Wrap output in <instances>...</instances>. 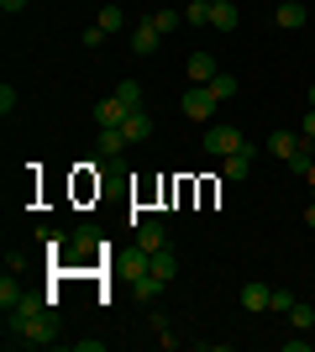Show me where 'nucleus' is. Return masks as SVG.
Returning a JSON list of instances; mask_svg holds the SVG:
<instances>
[{
    "label": "nucleus",
    "mask_w": 315,
    "mask_h": 352,
    "mask_svg": "<svg viewBox=\"0 0 315 352\" xmlns=\"http://www.w3.org/2000/svg\"><path fill=\"white\" fill-rule=\"evenodd\" d=\"M305 184H310V190H315V163H310V168H305Z\"/></svg>",
    "instance_id": "c756f323"
},
{
    "label": "nucleus",
    "mask_w": 315,
    "mask_h": 352,
    "mask_svg": "<svg viewBox=\"0 0 315 352\" xmlns=\"http://www.w3.org/2000/svg\"><path fill=\"white\" fill-rule=\"evenodd\" d=\"M116 100L126 105V111H142V85H137V79H121V85H116Z\"/></svg>",
    "instance_id": "f3484780"
},
{
    "label": "nucleus",
    "mask_w": 315,
    "mask_h": 352,
    "mask_svg": "<svg viewBox=\"0 0 315 352\" xmlns=\"http://www.w3.org/2000/svg\"><path fill=\"white\" fill-rule=\"evenodd\" d=\"M289 321L300 326V331H310V326H315V310L305 305V300H294V305H289Z\"/></svg>",
    "instance_id": "412c9836"
},
{
    "label": "nucleus",
    "mask_w": 315,
    "mask_h": 352,
    "mask_svg": "<svg viewBox=\"0 0 315 352\" xmlns=\"http://www.w3.org/2000/svg\"><path fill=\"white\" fill-rule=\"evenodd\" d=\"M163 294V279L158 274H137V300H158Z\"/></svg>",
    "instance_id": "6ab92c4d"
},
{
    "label": "nucleus",
    "mask_w": 315,
    "mask_h": 352,
    "mask_svg": "<svg viewBox=\"0 0 315 352\" xmlns=\"http://www.w3.org/2000/svg\"><path fill=\"white\" fill-rule=\"evenodd\" d=\"M205 89H210V95H215V100H231V95H237V89H242V85H237V79H231V74H226V69H221V74H215V79H210V85H205Z\"/></svg>",
    "instance_id": "a211bd4d"
},
{
    "label": "nucleus",
    "mask_w": 315,
    "mask_h": 352,
    "mask_svg": "<svg viewBox=\"0 0 315 352\" xmlns=\"http://www.w3.org/2000/svg\"><path fill=\"white\" fill-rule=\"evenodd\" d=\"M121 132H126V142H148V137H152V116H148V111H126Z\"/></svg>",
    "instance_id": "9b49d317"
},
{
    "label": "nucleus",
    "mask_w": 315,
    "mask_h": 352,
    "mask_svg": "<svg viewBox=\"0 0 315 352\" xmlns=\"http://www.w3.org/2000/svg\"><path fill=\"white\" fill-rule=\"evenodd\" d=\"M300 147H305V137H300V132H273V137H268V153H273V158H284V163L294 158Z\"/></svg>",
    "instance_id": "f8f14e48"
},
{
    "label": "nucleus",
    "mask_w": 315,
    "mask_h": 352,
    "mask_svg": "<svg viewBox=\"0 0 315 352\" xmlns=\"http://www.w3.org/2000/svg\"><path fill=\"white\" fill-rule=\"evenodd\" d=\"M105 37H110V32H105V27H84V37H79V43H84V47H100Z\"/></svg>",
    "instance_id": "a878e982"
},
{
    "label": "nucleus",
    "mask_w": 315,
    "mask_h": 352,
    "mask_svg": "<svg viewBox=\"0 0 315 352\" xmlns=\"http://www.w3.org/2000/svg\"><path fill=\"white\" fill-rule=\"evenodd\" d=\"M16 100H21V95H16L11 85H0V111H5V116H11V111H16Z\"/></svg>",
    "instance_id": "bb28decb"
},
{
    "label": "nucleus",
    "mask_w": 315,
    "mask_h": 352,
    "mask_svg": "<svg viewBox=\"0 0 315 352\" xmlns=\"http://www.w3.org/2000/svg\"><path fill=\"white\" fill-rule=\"evenodd\" d=\"M310 111H315V85H310Z\"/></svg>",
    "instance_id": "2f4dec72"
},
{
    "label": "nucleus",
    "mask_w": 315,
    "mask_h": 352,
    "mask_svg": "<svg viewBox=\"0 0 315 352\" xmlns=\"http://www.w3.org/2000/svg\"><path fill=\"white\" fill-rule=\"evenodd\" d=\"M305 21H310V11L300 0H279V27H305Z\"/></svg>",
    "instance_id": "4468645a"
},
{
    "label": "nucleus",
    "mask_w": 315,
    "mask_h": 352,
    "mask_svg": "<svg viewBox=\"0 0 315 352\" xmlns=\"http://www.w3.org/2000/svg\"><path fill=\"white\" fill-rule=\"evenodd\" d=\"M237 21H242V11L231 0H210V27L215 32H237Z\"/></svg>",
    "instance_id": "1a4fd4ad"
},
{
    "label": "nucleus",
    "mask_w": 315,
    "mask_h": 352,
    "mask_svg": "<svg viewBox=\"0 0 315 352\" xmlns=\"http://www.w3.org/2000/svg\"><path fill=\"white\" fill-rule=\"evenodd\" d=\"M95 27H105V32H126V11H121V6H100Z\"/></svg>",
    "instance_id": "dca6fc26"
},
{
    "label": "nucleus",
    "mask_w": 315,
    "mask_h": 352,
    "mask_svg": "<svg viewBox=\"0 0 315 352\" xmlns=\"http://www.w3.org/2000/svg\"><path fill=\"white\" fill-rule=\"evenodd\" d=\"M58 342V316L47 310V294H21L5 310V347H47Z\"/></svg>",
    "instance_id": "f257e3e1"
},
{
    "label": "nucleus",
    "mask_w": 315,
    "mask_h": 352,
    "mask_svg": "<svg viewBox=\"0 0 315 352\" xmlns=\"http://www.w3.org/2000/svg\"><path fill=\"white\" fill-rule=\"evenodd\" d=\"M137 248H142V252H158V248H168L163 221H137Z\"/></svg>",
    "instance_id": "0eeeda50"
},
{
    "label": "nucleus",
    "mask_w": 315,
    "mask_h": 352,
    "mask_svg": "<svg viewBox=\"0 0 315 352\" xmlns=\"http://www.w3.org/2000/svg\"><path fill=\"white\" fill-rule=\"evenodd\" d=\"M95 153H100V158H121V153H126V132H121V126H100V132H95Z\"/></svg>",
    "instance_id": "423d86ee"
},
{
    "label": "nucleus",
    "mask_w": 315,
    "mask_h": 352,
    "mask_svg": "<svg viewBox=\"0 0 315 352\" xmlns=\"http://www.w3.org/2000/svg\"><path fill=\"white\" fill-rule=\"evenodd\" d=\"M310 163H315V153H310V142H305L300 153H294V158H289V168H294V174L305 179V168H310Z\"/></svg>",
    "instance_id": "b1692460"
},
{
    "label": "nucleus",
    "mask_w": 315,
    "mask_h": 352,
    "mask_svg": "<svg viewBox=\"0 0 315 352\" xmlns=\"http://www.w3.org/2000/svg\"><path fill=\"white\" fill-rule=\"evenodd\" d=\"M0 11H5V16H21V11H27V0H0Z\"/></svg>",
    "instance_id": "c85d7f7f"
},
{
    "label": "nucleus",
    "mask_w": 315,
    "mask_h": 352,
    "mask_svg": "<svg viewBox=\"0 0 315 352\" xmlns=\"http://www.w3.org/2000/svg\"><path fill=\"white\" fill-rule=\"evenodd\" d=\"M152 27L163 32V37H168V32H179V11H152Z\"/></svg>",
    "instance_id": "5701e85b"
},
{
    "label": "nucleus",
    "mask_w": 315,
    "mask_h": 352,
    "mask_svg": "<svg viewBox=\"0 0 315 352\" xmlns=\"http://www.w3.org/2000/svg\"><path fill=\"white\" fill-rule=\"evenodd\" d=\"M184 74H189L195 85H210V79L221 74V63H215V58H210V53H205V47H200V53H189V63H184Z\"/></svg>",
    "instance_id": "39448f33"
},
{
    "label": "nucleus",
    "mask_w": 315,
    "mask_h": 352,
    "mask_svg": "<svg viewBox=\"0 0 315 352\" xmlns=\"http://www.w3.org/2000/svg\"><path fill=\"white\" fill-rule=\"evenodd\" d=\"M221 174H226V179H247V174H253V147L226 153V158H221Z\"/></svg>",
    "instance_id": "9d476101"
},
{
    "label": "nucleus",
    "mask_w": 315,
    "mask_h": 352,
    "mask_svg": "<svg viewBox=\"0 0 315 352\" xmlns=\"http://www.w3.org/2000/svg\"><path fill=\"white\" fill-rule=\"evenodd\" d=\"M16 300H21V289L11 284V268H5V279H0V310H11Z\"/></svg>",
    "instance_id": "4be33fe9"
},
{
    "label": "nucleus",
    "mask_w": 315,
    "mask_h": 352,
    "mask_svg": "<svg viewBox=\"0 0 315 352\" xmlns=\"http://www.w3.org/2000/svg\"><path fill=\"white\" fill-rule=\"evenodd\" d=\"M152 274H158V279H174V274H179V258H174V252H168V248H158V252H152Z\"/></svg>",
    "instance_id": "2eb2a0df"
},
{
    "label": "nucleus",
    "mask_w": 315,
    "mask_h": 352,
    "mask_svg": "<svg viewBox=\"0 0 315 352\" xmlns=\"http://www.w3.org/2000/svg\"><path fill=\"white\" fill-rule=\"evenodd\" d=\"M305 226H315V206H310V210H305Z\"/></svg>",
    "instance_id": "7c9ffc66"
},
{
    "label": "nucleus",
    "mask_w": 315,
    "mask_h": 352,
    "mask_svg": "<svg viewBox=\"0 0 315 352\" xmlns=\"http://www.w3.org/2000/svg\"><path fill=\"white\" fill-rule=\"evenodd\" d=\"M300 137H305V142H315V111H305V126H300Z\"/></svg>",
    "instance_id": "cd10ccee"
},
{
    "label": "nucleus",
    "mask_w": 315,
    "mask_h": 352,
    "mask_svg": "<svg viewBox=\"0 0 315 352\" xmlns=\"http://www.w3.org/2000/svg\"><path fill=\"white\" fill-rule=\"evenodd\" d=\"M95 121H100V126H121V121H126V105H121L116 95H110V100H100V105H95Z\"/></svg>",
    "instance_id": "ddd939ff"
},
{
    "label": "nucleus",
    "mask_w": 315,
    "mask_h": 352,
    "mask_svg": "<svg viewBox=\"0 0 315 352\" xmlns=\"http://www.w3.org/2000/svg\"><path fill=\"white\" fill-rule=\"evenodd\" d=\"M158 43H163V32L152 27V16H142V21L132 27V53H137V58H148V53H158Z\"/></svg>",
    "instance_id": "20e7f679"
},
{
    "label": "nucleus",
    "mask_w": 315,
    "mask_h": 352,
    "mask_svg": "<svg viewBox=\"0 0 315 352\" xmlns=\"http://www.w3.org/2000/svg\"><path fill=\"white\" fill-rule=\"evenodd\" d=\"M242 310H247V316H263V310H268V300H273V289L268 284H242Z\"/></svg>",
    "instance_id": "6e6552de"
},
{
    "label": "nucleus",
    "mask_w": 315,
    "mask_h": 352,
    "mask_svg": "<svg viewBox=\"0 0 315 352\" xmlns=\"http://www.w3.org/2000/svg\"><path fill=\"white\" fill-rule=\"evenodd\" d=\"M289 305H294V294H289V289H273L268 310H279V316H289Z\"/></svg>",
    "instance_id": "393cba45"
},
{
    "label": "nucleus",
    "mask_w": 315,
    "mask_h": 352,
    "mask_svg": "<svg viewBox=\"0 0 315 352\" xmlns=\"http://www.w3.org/2000/svg\"><path fill=\"white\" fill-rule=\"evenodd\" d=\"M184 21H189V27H210V0H189V6H184Z\"/></svg>",
    "instance_id": "aec40b11"
},
{
    "label": "nucleus",
    "mask_w": 315,
    "mask_h": 352,
    "mask_svg": "<svg viewBox=\"0 0 315 352\" xmlns=\"http://www.w3.org/2000/svg\"><path fill=\"white\" fill-rule=\"evenodd\" d=\"M215 105H221V100H215V95H210L205 85H195V89H184L179 111H184L189 121H215Z\"/></svg>",
    "instance_id": "f03ea898"
},
{
    "label": "nucleus",
    "mask_w": 315,
    "mask_h": 352,
    "mask_svg": "<svg viewBox=\"0 0 315 352\" xmlns=\"http://www.w3.org/2000/svg\"><path fill=\"white\" fill-rule=\"evenodd\" d=\"M310 27H315V11H310Z\"/></svg>",
    "instance_id": "473e14b6"
},
{
    "label": "nucleus",
    "mask_w": 315,
    "mask_h": 352,
    "mask_svg": "<svg viewBox=\"0 0 315 352\" xmlns=\"http://www.w3.org/2000/svg\"><path fill=\"white\" fill-rule=\"evenodd\" d=\"M237 147H247L237 126H205V153L210 158H226V153H237Z\"/></svg>",
    "instance_id": "7ed1b4c3"
}]
</instances>
